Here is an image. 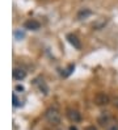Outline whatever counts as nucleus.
Here are the masks:
<instances>
[{
	"label": "nucleus",
	"instance_id": "3",
	"mask_svg": "<svg viewBox=\"0 0 118 130\" xmlns=\"http://www.w3.org/2000/svg\"><path fill=\"white\" fill-rule=\"evenodd\" d=\"M109 101H110V97L106 93L100 92L94 96V104L96 105H106V104H109Z\"/></svg>",
	"mask_w": 118,
	"mask_h": 130
},
{
	"label": "nucleus",
	"instance_id": "7",
	"mask_svg": "<svg viewBox=\"0 0 118 130\" xmlns=\"http://www.w3.org/2000/svg\"><path fill=\"white\" fill-rule=\"evenodd\" d=\"M25 76H26V71L22 70V68L16 67L13 70V78L16 80H22V79H25Z\"/></svg>",
	"mask_w": 118,
	"mask_h": 130
},
{
	"label": "nucleus",
	"instance_id": "8",
	"mask_svg": "<svg viewBox=\"0 0 118 130\" xmlns=\"http://www.w3.org/2000/svg\"><path fill=\"white\" fill-rule=\"evenodd\" d=\"M91 14H92V12L89 9H81L80 12L77 13V19L79 20H84V19H88Z\"/></svg>",
	"mask_w": 118,
	"mask_h": 130
},
{
	"label": "nucleus",
	"instance_id": "2",
	"mask_svg": "<svg viewBox=\"0 0 118 130\" xmlns=\"http://www.w3.org/2000/svg\"><path fill=\"white\" fill-rule=\"evenodd\" d=\"M67 117H68V120L71 122H74V124L81 121V114H80V112L76 110V109H68L67 110Z\"/></svg>",
	"mask_w": 118,
	"mask_h": 130
},
{
	"label": "nucleus",
	"instance_id": "14",
	"mask_svg": "<svg viewBox=\"0 0 118 130\" xmlns=\"http://www.w3.org/2000/svg\"><path fill=\"white\" fill-rule=\"evenodd\" d=\"M84 130H97L96 127H94V126H87Z\"/></svg>",
	"mask_w": 118,
	"mask_h": 130
},
{
	"label": "nucleus",
	"instance_id": "1",
	"mask_svg": "<svg viewBox=\"0 0 118 130\" xmlns=\"http://www.w3.org/2000/svg\"><path fill=\"white\" fill-rule=\"evenodd\" d=\"M45 117H46L47 122H49L50 125H53V126H58L60 124V120H62L59 110L55 109V108H49L47 109L46 113H45Z\"/></svg>",
	"mask_w": 118,
	"mask_h": 130
},
{
	"label": "nucleus",
	"instance_id": "16",
	"mask_svg": "<svg viewBox=\"0 0 118 130\" xmlns=\"http://www.w3.org/2000/svg\"><path fill=\"white\" fill-rule=\"evenodd\" d=\"M68 130H77V127H76V126H74V125H71Z\"/></svg>",
	"mask_w": 118,
	"mask_h": 130
},
{
	"label": "nucleus",
	"instance_id": "13",
	"mask_svg": "<svg viewBox=\"0 0 118 130\" xmlns=\"http://www.w3.org/2000/svg\"><path fill=\"white\" fill-rule=\"evenodd\" d=\"M16 91H21V92H22L24 87H22V86H16Z\"/></svg>",
	"mask_w": 118,
	"mask_h": 130
},
{
	"label": "nucleus",
	"instance_id": "17",
	"mask_svg": "<svg viewBox=\"0 0 118 130\" xmlns=\"http://www.w3.org/2000/svg\"><path fill=\"white\" fill-rule=\"evenodd\" d=\"M60 130H64V129H60Z\"/></svg>",
	"mask_w": 118,
	"mask_h": 130
},
{
	"label": "nucleus",
	"instance_id": "9",
	"mask_svg": "<svg viewBox=\"0 0 118 130\" xmlns=\"http://www.w3.org/2000/svg\"><path fill=\"white\" fill-rule=\"evenodd\" d=\"M106 22H108L106 19H100L97 22H94V24H93V28L97 29V30H98V29H102V28L106 25Z\"/></svg>",
	"mask_w": 118,
	"mask_h": 130
},
{
	"label": "nucleus",
	"instance_id": "5",
	"mask_svg": "<svg viewBox=\"0 0 118 130\" xmlns=\"http://www.w3.org/2000/svg\"><path fill=\"white\" fill-rule=\"evenodd\" d=\"M24 26H25L26 29H29V30H38L39 28H41V24H39L37 20H28V21H25Z\"/></svg>",
	"mask_w": 118,
	"mask_h": 130
},
{
	"label": "nucleus",
	"instance_id": "12",
	"mask_svg": "<svg viewBox=\"0 0 118 130\" xmlns=\"http://www.w3.org/2000/svg\"><path fill=\"white\" fill-rule=\"evenodd\" d=\"M13 105H14V106L21 105V104L19 103V99H17V96H16V95H13Z\"/></svg>",
	"mask_w": 118,
	"mask_h": 130
},
{
	"label": "nucleus",
	"instance_id": "6",
	"mask_svg": "<svg viewBox=\"0 0 118 130\" xmlns=\"http://www.w3.org/2000/svg\"><path fill=\"white\" fill-rule=\"evenodd\" d=\"M67 40H68V42L72 45L74 47H76V49H80L81 47V42H80V40H79L75 34H68L67 36Z\"/></svg>",
	"mask_w": 118,
	"mask_h": 130
},
{
	"label": "nucleus",
	"instance_id": "4",
	"mask_svg": "<svg viewBox=\"0 0 118 130\" xmlns=\"http://www.w3.org/2000/svg\"><path fill=\"white\" fill-rule=\"evenodd\" d=\"M110 121H112V117L109 116V113H102L98 117V124L101 126H109L110 124H112Z\"/></svg>",
	"mask_w": 118,
	"mask_h": 130
},
{
	"label": "nucleus",
	"instance_id": "11",
	"mask_svg": "<svg viewBox=\"0 0 118 130\" xmlns=\"http://www.w3.org/2000/svg\"><path fill=\"white\" fill-rule=\"evenodd\" d=\"M106 130H118V124H110Z\"/></svg>",
	"mask_w": 118,
	"mask_h": 130
},
{
	"label": "nucleus",
	"instance_id": "10",
	"mask_svg": "<svg viewBox=\"0 0 118 130\" xmlns=\"http://www.w3.org/2000/svg\"><path fill=\"white\" fill-rule=\"evenodd\" d=\"M14 37H16V40H21V38L25 37V34H24L21 30H16V32H14Z\"/></svg>",
	"mask_w": 118,
	"mask_h": 130
},
{
	"label": "nucleus",
	"instance_id": "15",
	"mask_svg": "<svg viewBox=\"0 0 118 130\" xmlns=\"http://www.w3.org/2000/svg\"><path fill=\"white\" fill-rule=\"evenodd\" d=\"M113 104H114V106H117V108H118V97H115L114 100H113Z\"/></svg>",
	"mask_w": 118,
	"mask_h": 130
}]
</instances>
